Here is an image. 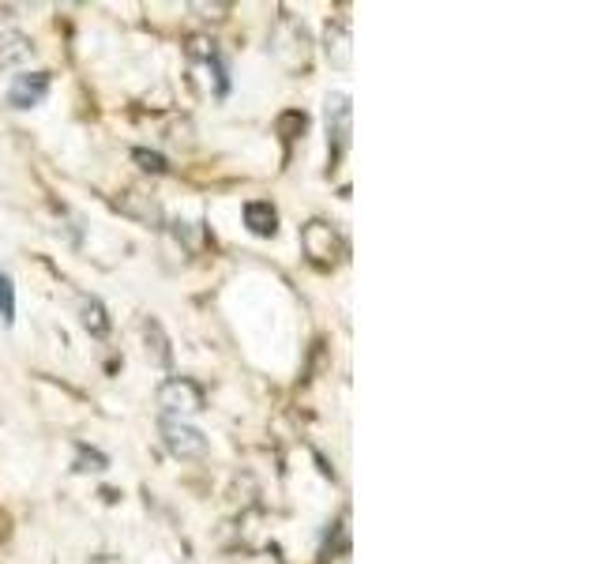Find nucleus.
<instances>
[{
    "instance_id": "9",
    "label": "nucleus",
    "mask_w": 601,
    "mask_h": 564,
    "mask_svg": "<svg viewBox=\"0 0 601 564\" xmlns=\"http://www.w3.org/2000/svg\"><path fill=\"white\" fill-rule=\"evenodd\" d=\"M34 57V42L27 34L19 31H4L0 34V68H19Z\"/></svg>"
},
{
    "instance_id": "4",
    "label": "nucleus",
    "mask_w": 601,
    "mask_h": 564,
    "mask_svg": "<svg viewBox=\"0 0 601 564\" xmlns=\"http://www.w3.org/2000/svg\"><path fill=\"white\" fill-rule=\"evenodd\" d=\"M327 143H331V158H342L346 147H350V136H354V106H350V94H327Z\"/></svg>"
},
{
    "instance_id": "15",
    "label": "nucleus",
    "mask_w": 601,
    "mask_h": 564,
    "mask_svg": "<svg viewBox=\"0 0 601 564\" xmlns=\"http://www.w3.org/2000/svg\"><path fill=\"white\" fill-rule=\"evenodd\" d=\"M173 237L185 245L188 252H196L203 245V230L200 222H173Z\"/></svg>"
},
{
    "instance_id": "14",
    "label": "nucleus",
    "mask_w": 601,
    "mask_h": 564,
    "mask_svg": "<svg viewBox=\"0 0 601 564\" xmlns=\"http://www.w3.org/2000/svg\"><path fill=\"white\" fill-rule=\"evenodd\" d=\"M0 320L16 324V286H12V279L4 271H0Z\"/></svg>"
},
{
    "instance_id": "6",
    "label": "nucleus",
    "mask_w": 601,
    "mask_h": 564,
    "mask_svg": "<svg viewBox=\"0 0 601 564\" xmlns=\"http://www.w3.org/2000/svg\"><path fill=\"white\" fill-rule=\"evenodd\" d=\"M117 207H121V215L143 222V226H151V230H162V226H166V211H162V204H158L155 196L139 192V188H128L121 200H117Z\"/></svg>"
},
{
    "instance_id": "16",
    "label": "nucleus",
    "mask_w": 601,
    "mask_h": 564,
    "mask_svg": "<svg viewBox=\"0 0 601 564\" xmlns=\"http://www.w3.org/2000/svg\"><path fill=\"white\" fill-rule=\"evenodd\" d=\"M278 132H282V140L305 136V113H282V117H278Z\"/></svg>"
},
{
    "instance_id": "8",
    "label": "nucleus",
    "mask_w": 601,
    "mask_h": 564,
    "mask_svg": "<svg viewBox=\"0 0 601 564\" xmlns=\"http://www.w3.org/2000/svg\"><path fill=\"white\" fill-rule=\"evenodd\" d=\"M49 91V72H23L16 76V83L8 87V106H16V110H31L38 106Z\"/></svg>"
},
{
    "instance_id": "5",
    "label": "nucleus",
    "mask_w": 601,
    "mask_h": 564,
    "mask_svg": "<svg viewBox=\"0 0 601 564\" xmlns=\"http://www.w3.org/2000/svg\"><path fill=\"white\" fill-rule=\"evenodd\" d=\"M158 437L166 444V452L177 455V459H203V455H207V437L188 422L162 418V422H158Z\"/></svg>"
},
{
    "instance_id": "3",
    "label": "nucleus",
    "mask_w": 601,
    "mask_h": 564,
    "mask_svg": "<svg viewBox=\"0 0 601 564\" xmlns=\"http://www.w3.org/2000/svg\"><path fill=\"white\" fill-rule=\"evenodd\" d=\"M271 53H275L290 72L305 68V64H309V31H305V23H297L293 16L278 19L275 34H271Z\"/></svg>"
},
{
    "instance_id": "18",
    "label": "nucleus",
    "mask_w": 601,
    "mask_h": 564,
    "mask_svg": "<svg viewBox=\"0 0 601 564\" xmlns=\"http://www.w3.org/2000/svg\"><path fill=\"white\" fill-rule=\"evenodd\" d=\"M91 564H121V557H113V553H98V557H91Z\"/></svg>"
},
{
    "instance_id": "2",
    "label": "nucleus",
    "mask_w": 601,
    "mask_h": 564,
    "mask_svg": "<svg viewBox=\"0 0 601 564\" xmlns=\"http://www.w3.org/2000/svg\"><path fill=\"white\" fill-rule=\"evenodd\" d=\"M301 252L309 256L312 267H335L346 256V241L339 237V230L331 222L312 219L305 230H301Z\"/></svg>"
},
{
    "instance_id": "10",
    "label": "nucleus",
    "mask_w": 601,
    "mask_h": 564,
    "mask_svg": "<svg viewBox=\"0 0 601 564\" xmlns=\"http://www.w3.org/2000/svg\"><path fill=\"white\" fill-rule=\"evenodd\" d=\"M241 215H245V226L256 237H275L278 234V211L267 204V200H248Z\"/></svg>"
},
{
    "instance_id": "13",
    "label": "nucleus",
    "mask_w": 601,
    "mask_h": 564,
    "mask_svg": "<svg viewBox=\"0 0 601 564\" xmlns=\"http://www.w3.org/2000/svg\"><path fill=\"white\" fill-rule=\"evenodd\" d=\"M106 467H109L106 452H98V448H91V444H79L76 448V463H72L76 474H102Z\"/></svg>"
},
{
    "instance_id": "11",
    "label": "nucleus",
    "mask_w": 601,
    "mask_h": 564,
    "mask_svg": "<svg viewBox=\"0 0 601 564\" xmlns=\"http://www.w3.org/2000/svg\"><path fill=\"white\" fill-rule=\"evenodd\" d=\"M143 339H147V354H151V361L155 365H162V369H170L173 365V350H170V339H166V331H162V324L158 320H143Z\"/></svg>"
},
{
    "instance_id": "1",
    "label": "nucleus",
    "mask_w": 601,
    "mask_h": 564,
    "mask_svg": "<svg viewBox=\"0 0 601 564\" xmlns=\"http://www.w3.org/2000/svg\"><path fill=\"white\" fill-rule=\"evenodd\" d=\"M158 407L166 418L173 422H185L192 414H200L207 407V399H203V388L196 380H188V376H170L162 388H158Z\"/></svg>"
},
{
    "instance_id": "12",
    "label": "nucleus",
    "mask_w": 601,
    "mask_h": 564,
    "mask_svg": "<svg viewBox=\"0 0 601 564\" xmlns=\"http://www.w3.org/2000/svg\"><path fill=\"white\" fill-rule=\"evenodd\" d=\"M79 324L91 331L94 339H106L109 335V313H106V305L98 298H79Z\"/></svg>"
},
{
    "instance_id": "7",
    "label": "nucleus",
    "mask_w": 601,
    "mask_h": 564,
    "mask_svg": "<svg viewBox=\"0 0 601 564\" xmlns=\"http://www.w3.org/2000/svg\"><path fill=\"white\" fill-rule=\"evenodd\" d=\"M324 53L335 68H342V72L350 68V61H354V38H350L346 19H327L324 23Z\"/></svg>"
},
{
    "instance_id": "17",
    "label": "nucleus",
    "mask_w": 601,
    "mask_h": 564,
    "mask_svg": "<svg viewBox=\"0 0 601 564\" xmlns=\"http://www.w3.org/2000/svg\"><path fill=\"white\" fill-rule=\"evenodd\" d=\"M132 158L139 162V170H147V173H166V158L158 155V151H132Z\"/></svg>"
}]
</instances>
